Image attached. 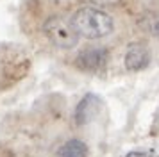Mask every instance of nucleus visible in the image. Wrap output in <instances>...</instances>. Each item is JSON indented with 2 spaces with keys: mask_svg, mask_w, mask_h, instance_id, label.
Returning a JSON list of instances; mask_svg holds the SVG:
<instances>
[{
  "mask_svg": "<svg viewBox=\"0 0 159 157\" xmlns=\"http://www.w3.org/2000/svg\"><path fill=\"white\" fill-rule=\"evenodd\" d=\"M139 27L141 30H145L148 36H154V38H159V16L154 13H145L141 18H139Z\"/></svg>",
  "mask_w": 159,
  "mask_h": 157,
  "instance_id": "8",
  "label": "nucleus"
},
{
  "mask_svg": "<svg viewBox=\"0 0 159 157\" xmlns=\"http://www.w3.org/2000/svg\"><path fill=\"white\" fill-rule=\"evenodd\" d=\"M59 157H88L89 148L84 141L80 139H68V141L59 148Z\"/></svg>",
  "mask_w": 159,
  "mask_h": 157,
  "instance_id": "7",
  "label": "nucleus"
},
{
  "mask_svg": "<svg viewBox=\"0 0 159 157\" xmlns=\"http://www.w3.org/2000/svg\"><path fill=\"white\" fill-rule=\"evenodd\" d=\"M77 2H82V4H89L91 6H115L120 0H77Z\"/></svg>",
  "mask_w": 159,
  "mask_h": 157,
  "instance_id": "9",
  "label": "nucleus"
},
{
  "mask_svg": "<svg viewBox=\"0 0 159 157\" xmlns=\"http://www.w3.org/2000/svg\"><path fill=\"white\" fill-rule=\"evenodd\" d=\"M123 63H125V68L129 71L145 70L150 63V50L147 48L143 43H132V45H129V48L125 52Z\"/></svg>",
  "mask_w": 159,
  "mask_h": 157,
  "instance_id": "5",
  "label": "nucleus"
},
{
  "mask_svg": "<svg viewBox=\"0 0 159 157\" xmlns=\"http://www.w3.org/2000/svg\"><path fill=\"white\" fill-rule=\"evenodd\" d=\"M100 105V100L95 95H86L84 98L79 102V105L75 109V123L77 125H84L91 120L93 111H97V107Z\"/></svg>",
  "mask_w": 159,
  "mask_h": 157,
  "instance_id": "6",
  "label": "nucleus"
},
{
  "mask_svg": "<svg viewBox=\"0 0 159 157\" xmlns=\"http://www.w3.org/2000/svg\"><path fill=\"white\" fill-rule=\"evenodd\" d=\"M2 77L7 82H16L29 71V59L22 52H7L2 59Z\"/></svg>",
  "mask_w": 159,
  "mask_h": 157,
  "instance_id": "4",
  "label": "nucleus"
},
{
  "mask_svg": "<svg viewBox=\"0 0 159 157\" xmlns=\"http://www.w3.org/2000/svg\"><path fill=\"white\" fill-rule=\"evenodd\" d=\"M70 23L77 36H82L86 39H100L115 30V20L111 14L89 6L77 9L72 14Z\"/></svg>",
  "mask_w": 159,
  "mask_h": 157,
  "instance_id": "1",
  "label": "nucleus"
},
{
  "mask_svg": "<svg viewBox=\"0 0 159 157\" xmlns=\"http://www.w3.org/2000/svg\"><path fill=\"white\" fill-rule=\"evenodd\" d=\"M109 61V52L102 47H89L79 52L75 57V68L86 73H100L106 70Z\"/></svg>",
  "mask_w": 159,
  "mask_h": 157,
  "instance_id": "3",
  "label": "nucleus"
},
{
  "mask_svg": "<svg viewBox=\"0 0 159 157\" xmlns=\"http://www.w3.org/2000/svg\"><path fill=\"white\" fill-rule=\"evenodd\" d=\"M43 34L57 48L70 50L73 47H77V43H79V36L73 30L70 20H66L59 14L48 16L43 21Z\"/></svg>",
  "mask_w": 159,
  "mask_h": 157,
  "instance_id": "2",
  "label": "nucleus"
},
{
  "mask_svg": "<svg viewBox=\"0 0 159 157\" xmlns=\"http://www.w3.org/2000/svg\"><path fill=\"white\" fill-rule=\"evenodd\" d=\"M125 157H150L147 152H129Z\"/></svg>",
  "mask_w": 159,
  "mask_h": 157,
  "instance_id": "10",
  "label": "nucleus"
}]
</instances>
